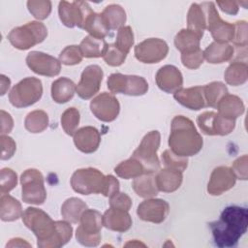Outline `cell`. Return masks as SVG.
<instances>
[{
    "mask_svg": "<svg viewBox=\"0 0 248 248\" xmlns=\"http://www.w3.org/2000/svg\"><path fill=\"white\" fill-rule=\"evenodd\" d=\"M21 198L26 203L40 205L46 199L44 176L36 169H28L21 173Z\"/></svg>",
    "mask_w": 248,
    "mask_h": 248,
    "instance_id": "obj_9",
    "label": "cell"
},
{
    "mask_svg": "<svg viewBox=\"0 0 248 248\" xmlns=\"http://www.w3.org/2000/svg\"><path fill=\"white\" fill-rule=\"evenodd\" d=\"M203 51L201 48L191 52L181 53V62L183 66L191 70L198 69L203 63Z\"/></svg>",
    "mask_w": 248,
    "mask_h": 248,
    "instance_id": "obj_47",
    "label": "cell"
},
{
    "mask_svg": "<svg viewBox=\"0 0 248 248\" xmlns=\"http://www.w3.org/2000/svg\"><path fill=\"white\" fill-rule=\"evenodd\" d=\"M218 113L228 119L235 120L244 112V104L242 100L235 95L227 94L217 104Z\"/></svg>",
    "mask_w": 248,
    "mask_h": 248,
    "instance_id": "obj_26",
    "label": "cell"
},
{
    "mask_svg": "<svg viewBox=\"0 0 248 248\" xmlns=\"http://www.w3.org/2000/svg\"><path fill=\"white\" fill-rule=\"evenodd\" d=\"M23 214L20 202L10 196L3 194L0 198V218L4 222H12L20 218Z\"/></svg>",
    "mask_w": 248,
    "mask_h": 248,
    "instance_id": "obj_28",
    "label": "cell"
},
{
    "mask_svg": "<svg viewBox=\"0 0 248 248\" xmlns=\"http://www.w3.org/2000/svg\"><path fill=\"white\" fill-rule=\"evenodd\" d=\"M79 111L76 108H67L61 115V126L69 136H74L79 124Z\"/></svg>",
    "mask_w": 248,
    "mask_h": 248,
    "instance_id": "obj_40",
    "label": "cell"
},
{
    "mask_svg": "<svg viewBox=\"0 0 248 248\" xmlns=\"http://www.w3.org/2000/svg\"><path fill=\"white\" fill-rule=\"evenodd\" d=\"M83 55L78 46L73 45L66 46L59 54L60 63L66 66H73L79 64L82 61Z\"/></svg>",
    "mask_w": 248,
    "mask_h": 248,
    "instance_id": "obj_44",
    "label": "cell"
},
{
    "mask_svg": "<svg viewBox=\"0 0 248 248\" xmlns=\"http://www.w3.org/2000/svg\"><path fill=\"white\" fill-rule=\"evenodd\" d=\"M202 8L206 18V29L211 33L216 43L228 44L232 42L234 33V24L224 21L213 2H202L200 4Z\"/></svg>",
    "mask_w": 248,
    "mask_h": 248,
    "instance_id": "obj_10",
    "label": "cell"
},
{
    "mask_svg": "<svg viewBox=\"0 0 248 248\" xmlns=\"http://www.w3.org/2000/svg\"><path fill=\"white\" fill-rule=\"evenodd\" d=\"M157 86L166 93L174 94L182 88L183 77L181 72L173 65L161 67L155 76Z\"/></svg>",
    "mask_w": 248,
    "mask_h": 248,
    "instance_id": "obj_20",
    "label": "cell"
},
{
    "mask_svg": "<svg viewBox=\"0 0 248 248\" xmlns=\"http://www.w3.org/2000/svg\"><path fill=\"white\" fill-rule=\"evenodd\" d=\"M108 45V44L105 41V39H99L88 35L83 38L78 46L83 57L98 58L104 56Z\"/></svg>",
    "mask_w": 248,
    "mask_h": 248,
    "instance_id": "obj_29",
    "label": "cell"
},
{
    "mask_svg": "<svg viewBox=\"0 0 248 248\" xmlns=\"http://www.w3.org/2000/svg\"><path fill=\"white\" fill-rule=\"evenodd\" d=\"M234 56V48L229 44L213 42L203 51L204 59L211 64H221L231 61Z\"/></svg>",
    "mask_w": 248,
    "mask_h": 248,
    "instance_id": "obj_25",
    "label": "cell"
},
{
    "mask_svg": "<svg viewBox=\"0 0 248 248\" xmlns=\"http://www.w3.org/2000/svg\"><path fill=\"white\" fill-rule=\"evenodd\" d=\"M202 38L189 29H181L174 37V46L181 53L191 52L201 48L200 43Z\"/></svg>",
    "mask_w": 248,
    "mask_h": 248,
    "instance_id": "obj_31",
    "label": "cell"
},
{
    "mask_svg": "<svg viewBox=\"0 0 248 248\" xmlns=\"http://www.w3.org/2000/svg\"><path fill=\"white\" fill-rule=\"evenodd\" d=\"M248 157L247 155H243L237 158L232 165V170L233 171L236 178L241 180H247L248 178V170H247Z\"/></svg>",
    "mask_w": 248,
    "mask_h": 248,
    "instance_id": "obj_50",
    "label": "cell"
},
{
    "mask_svg": "<svg viewBox=\"0 0 248 248\" xmlns=\"http://www.w3.org/2000/svg\"><path fill=\"white\" fill-rule=\"evenodd\" d=\"M90 109L94 116L103 122H111L116 119L120 111V105L114 95L102 92L90 103Z\"/></svg>",
    "mask_w": 248,
    "mask_h": 248,
    "instance_id": "obj_15",
    "label": "cell"
},
{
    "mask_svg": "<svg viewBox=\"0 0 248 248\" xmlns=\"http://www.w3.org/2000/svg\"><path fill=\"white\" fill-rule=\"evenodd\" d=\"M46 36L47 29L46 25L34 20L13 28L8 35V40L16 48L25 50L44 42Z\"/></svg>",
    "mask_w": 248,
    "mask_h": 248,
    "instance_id": "obj_4",
    "label": "cell"
},
{
    "mask_svg": "<svg viewBox=\"0 0 248 248\" xmlns=\"http://www.w3.org/2000/svg\"><path fill=\"white\" fill-rule=\"evenodd\" d=\"M160 141L159 131H150L142 138L140 145L132 154V157L138 159L143 165L146 174H154L160 170V162L157 156Z\"/></svg>",
    "mask_w": 248,
    "mask_h": 248,
    "instance_id": "obj_8",
    "label": "cell"
},
{
    "mask_svg": "<svg viewBox=\"0 0 248 248\" xmlns=\"http://www.w3.org/2000/svg\"><path fill=\"white\" fill-rule=\"evenodd\" d=\"M182 171L165 168L159 170L155 175V182L159 191L164 193H171L176 191L182 184Z\"/></svg>",
    "mask_w": 248,
    "mask_h": 248,
    "instance_id": "obj_24",
    "label": "cell"
},
{
    "mask_svg": "<svg viewBox=\"0 0 248 248\" xmlns=\"http://www.w3.org/2000/svg\"><path fill=\"white\" fill-rule=\"evenodd\" d=\"M74 137L76 147L86 154L95 152L101 142V135L99 131L92 126H84L77 130Z\"/></svg>",
    "mask_w": 248,
    "mask_h": 248,
    "instance_id": "obj_21",
    "label": "cell"
},
{
    "mask_svg": "<svg viewBox=\"0 0 248 248\" xmlns=\"http://www.w3.org/2000/svg\"><path fill=\"white\" fill-rule=\"evenodd\" d=\"M87 208L86 203L78 198L67 199L61 206V215L69 223H79V219L83 211Z\"/></svg>",
    "mask_w": 248,
    "mask_h": 248,
    "instance_id": "obj_32",
    "label": "cell"
},
{
    "mask_svg": "<svg viewBox=\"0 0 248 248\" xmlns=\"http://www.w3.org/2000/svg\"><path fill=\"white\" fill-rule=\"evenodd\" d=\"M1 160H9L11 159L16 149V145L15 140L5 135H1Z\"/></svg>",
    "mask_w": 248,
    "mask_h": 248,
    "instance_id": "obj_51",
    "label": "cell"
},
{
    "mask_svg": "<svg viewBox=\"0 0 248 248\" xmlns=\"http://www.w3.org/2000/svg\"><path fill=\"white\" fill-rule=\"evenodd\" d=\"M14 127V120L10 113L1 109V134H9Z\"/></svg>",
    "mask_w": 248,
    "mask_h": 248,
    "instance_id": "obj_53",
    "label": "cell"
},
{
    "mask_svg": "<svg viewBox=\"0 0 248 248\" xmlns=\"http://www.w3.org/2000/svg\"><path fill=\"white\" fill-rule=\"evenodd\" d=\"M43 95L42 81L34 77H28L17 82L9 93L10 103L17 108H26L37 103Z\"/></svg>",
    "mask_w": 248,
    "mask_h": 248,
    "instance_id": "obj_7",
    "label": "cell"
},
{
    "mask_svg": "<svg viewBox=\"0 0 248 248\" xmlns=\"http://www.w3.org/2000/svg\"><path fill=\"white\" fill-rule=\"evenodd\" d=\"M208 225L216 246L220 248L233 247L247 231V208L238 205L227 206L219 219Z\"/></svg>",
    "mask_w": 248,
    "mask_h": 248,
    "instance_id": "obj_2",
    "label": "cell"
},
{
    "mask_svg": "<svg viewBox=\"0 0 248 248\" xmlns=\"http://www.w3.org/2000/svg\"><path fill=\"white\" fill-rule=\"evenodd\" d=\"M101 15L109 30L120 29L126 22V12L117 4H110L107 6Z\"/></svg>",
    "mask_w": 248,
    "mask_h": 248,
    "instance_id": "obj_34",
    "label": "cell"
},
{
    "mask_svg": "<svg viewBox=\"0 0 248 248\" xmlns=\"http://www.w3.org/2000/svg\"><path fill=\"white\" fill-rule=\"evenodd\" d=\"M173 98L180 105L192 110H200L206 107L203 95V86L181 88L173 94Z\"/></svg>",
    "mask_w": 248,
    "mask_h": 248,
    "instance_id": "obj_22",
    "label": "cell"
},
{
    "mask_svg": "<svg viewBox=\"0 0 248 248\" xmlns=\"http://www.w3.org/2000/svg\"><path fill=\"white\" fill-rule=\"evenodd\" d=\"M202 138L191 119L183 115L172 118L169 146L174 154L181 157L194 156L202 150Z\"/></svg>",
    "mask_w": 248,
    "mask_h": 248,
    "instance_id": "obj_3",
    "label": "cell"
},
{
    "mask_svg": "<svg viewBox=\"0 0 248 248\" xmlns=\"http://www.w3.org/2000/svg\"><path fill=\"white\" fill-rule=\"evenodd\" d=\"M228 93L227 86L221 81H212L203 85V95L206 107L216 108L219 101Z\"/></svg>",
    "mask_w": 248,
    "mask_h": 248,
    "instance_id": "obj_39",
    "label": "cell"
},
{
    "mask_svg": "<svg viewBox=\"0 0 248 248\" xmlns=\"http://www.w3.org/2000/svg\"><path fill=\"white\" fill-rule=\"evenodd\" d=\"M103 225L114 232H127L132 226V218L128 211L109 207L103 215Z\"/></svg>",
    "mask_w": 248,
    "mask_h": 248,
    "instance_id": "obj_23",
    "label": "cell"
},
{
    "mask_svg": "<svg viewBox=\"0 0 248 248\" xmlns=\"http://www.w3.org/2000/svg\"><path fill=\"white\" fill-rule=\"evenodd\" d=\"M93 12L85 1H61L58 6V15L61 22L70 28L78 26L82 29L86 18Z\"/></svg>",
    "mask_w": 248,
    "mask_h": 248,
    "instance_id": "obj_12",
    "label": "cell"
},
{
    "mask_svg": "<svg viewBox=\"0 0 248 248\" xmlns=\"http://www.w3.org/2000/svg\"><path fill=\"white\" fill-rule=\"evenodd\" d=\"M187 29L197 33L201 37L206 29V18L202 8L200 4L193 3L187 14Z\"/></svg>",
    "mask_w": 248,
    "mask_h": 248,
    "instance_id": "obj_35",
    "label": "cell"
},
{
    "mask_svg": "<svg viewBox=\"0 0 248 248\" xmlns=\"http://www.w3.org/2000/svg\"><path fill=\"white\" fill-rule=\"evenodd\" d=\"M48 126L47 113L42 109H36L29 112L24 120L25 129L33 134L42 133Z\"/></svg>",
    "mask_w": 248,
    "mask_h": 248,
    "instance_id": "obj_38",
    "label": "cell"
},
{
    "mask_svg": "<svg viewBox=\"0 0 248 248\" xmlns=\"http://www.w3.org/2000/svg\"><path fill=\"white\" fill-rule=\"evenodd\" d=\"M162 162L166 168L173 169L179 171H184L188 167L187 157H181L174 154L170 149H167L162 153Z\"/></svg>",
    "mask_w": 248,
    "mask_h": 248,
    "instance_id": "obj_43",
    "label": "cell"
},
{
    "mask_svg": "<svg viewBox=\"0 0 248 248\" xmlns=\"http://www.w3.org/2000/svg\"><path fill=\"white\" fill-rule=\"evenodd\" d=\"M107 175L95 168L77 170L71 177L73 190L81 195L104 194Z\"/></svg>",
    "mask_w": 248,
    "mask_h": 248,
    "instance_id": "obj_6",
    "label": "cell"
},
{
    "mask_svg": "<svg viewBox=\"0 0 248 248\" xmlns=\"http://www.w3.org/2000/svg\"><path fill=\"white\" fill-rule=\"evenodd\" d=\"M127 57V54L119 50L114 44H108L107 50L103 56L105 62L111 67H118L122 65Z\"/></svg>",
    "mask_w": 248,
    "mask_h": 248,
    "instance_id": "obj_46",
    "label": "cell"
},
{
    "mask_svg": "<svg viewBox=\"0 0 248 248\" xmlns=\"http://www.w3.org/2000/svg\"><path fill=\"white\" fill-rule=\"evenodd\" d=\"M82 29L87 31L90 36L95 38L104 39L108 35L109 29L108 28L101 14L93 12L85 20Z\"/></svg>",
    "mask_w": 248,
    "mask_h": 248,
    "instance_id": "obj_37",
    "label": "cell"
},
{
    "mask_svg": "<svg viewBox=\"0 0 248 248\" xmlns=\"http://www.w3.org/2000/svg\"><path fill=\"white\" fill-rule=\"evenodd\" d=\"M217 5L228 15H236L239 9V2L236 1H217Z\"/></svg>",
    "mask_w": 248,
    "mask_h": 248,
    "instance_id": "obj_54",
    "label": "cell"
},
{
    "mask_svg": "<svg viewBox=\"0 0 248 248\" xmlns=\"http://www.w3.org/2000/svg\"><path fill=\"white\" fill-rule=\"evenodd\" d=\"M17 184L16 173L9 168H4L1 170L0 173V192L1 195L8 194L12 191Z\"/></svg>",
    "mask_w": 248,
    "mask_h": 248,
    "instance_id": "obj_45",
    "label": "cell"
},
{
    "mask_svg": "<svg viewBox=\"0 0 248 248\" xmlns=\"http://www.w3.org/2000/svg\"><path fill=\"white\" fill-rule=\"evenodd\" d=\"M103 226V215L98 210L86 208L80 216L79 226L76 231L77 240L83 246H98L102 238Z\"/></svg>",
    "mask_w": 248,
    "mask_h": 248,
    "instance_id": "obj_5",
    "label": "cell"
},
{
    "mask_svg": "<svg viewBox=\"0 0 248 248\" xmlns=\"http://www.w3.org/2000/svg\"><path fill=\"white\" fill-rule=\"evenodd\" d=\"M77 86L68 78H59L51 83V98L55 103L65 104L73 99Z\"/></svg>",
    "mask_w": 248,
    "mask_h": 248,
    "instance_id": "obj_27",
    "label": "cell"
},
{
    "mask_svg": "<svg viewBox=\"0 0 248 248\" xmlns=\"http://www.w3.org/2000/svg\"><path fill=\"white\" fill-rule=\"evenodd\" d=\"M170 204L162 199H147L141 202L137 209V214L142 221L161 224L169 215Z\"/></svg>",
    "mask_w": 248,
    "mask_h": 248,
    "instance_id": "obj_18",
    "label": "cell"
},
{
    "mask_svg": "<svg viewBox=\"0 0 248 248\" xmlns=\"http://www.w3.org/2000/svg\"><path fill=\"white\" fill-rule=\"evenodd\" d=\"M22 222L37 237L40 248H58L72 238L73 228L69 222L53 221L48 214L36 207H27Z\"/></svg>",
    "mask_w": 248,
    "mask_h": 248,
    "instance_id": "obj_1",
    "label": "cell"
},
{
    "mask_svg": "<svg viewBox=\"0 0 248 248\" xmlns=\"http://www.w3.org/2000/svg\"><path fill=\"white\" fill-rule=\"evenodd\" d=\"M136 58L145 64H154L166 58L169 52L168 44L159 38L146 39L135 46Z\"/></svg>",
    "mask_w": 248,
    "mask_h": 248,
    "instance_id": "obj_14",
    "label": "cell"
},
{
    "mask_svg": "<svg viewBox=\"0 0 248 248\" xmlns=\"http://www.w3.org/2000/svg\"><path fill=\"white\" fill-rule=\"evenodd\" d=\"M248 78V66L246 62L232 61L224 73L226 82L232 86L242 85Z\"/></svg>",
    "mask_w": 248,
    "mask_h": 248,
    "instance_id": "obj_33",
    "label": "cell"
},
{
    "mask_svg": "<svg viewBox=\"0 0 248 248\" xmlns=\"http://www.w3.org/2000/svg\"><path fill=\"white\" fill-rule=\"evenodd\" d=\"M201 131L207 136H227L235 127V120L228 119L215 111H204L197 118Z\"/></svg>",
    "mask_w": 248,
    "mask_h": 248,
    "instance_id": "obj_13",
    "label": "cell"
},
{
    "mask_svg": "<svg viewBox=\"0 0 248 248\" xmlns=\"http://www.w3.org/2000/svg\"><path fill=\"white\" fill-rule=\"evenodd\" d=\"M236 181V177L231 168L220 166L215 168L207 183V192L211 196H220L224 192L232 189Z\"/></svg>",
    "mask_w": 248,
    "mask_h": 248,
    "instance_id": "obj_19",
    "label": "cell"
},
{
    "mask_svg": "<svg viewBox=\"0 0 248 248\" xmlns=\"http://www.w3.org/2000/svg\"><path fill=\"white\" fill-rule=\"evenodd\" d=\"M27 8L30 14L37 19H46L51 13V2L48 0H29Z\"/></svg>",
    "mask_w": 248,
    "mask_h": 248,
    "instance_id": "obj_42",
    "label": "cell"
},
{
    "mask_svg": "<svg viewBox=\"0 0 248 248\" xmlns=\"http://www.w3.org/2000/svg\"><path fill=\"white\" fill-rule=\"evenodd\" d=\"M109 206L129 211L132 206V200L127 194L117 192L109 197Z\"/></svg>",
    "mask_w": 248,
    "mask_h": 248,
    "instance_id": "obj_49",
    "label": "cell"
},
{
    "mask_svg": "<svg viewBox=\"0 0 248 248\" xmlns=\"http://www.w3.org/2000/svg\"><path fill=\"white\" fill-rule=\"evenodd\" d=\"M114 171L119 177L123 179L136 178L142 174H146L143 165L134 157L119 163L114 168Z\"/></svg>",
    "mask_w": 248,
    "mask_h": 248,
    "instance_id": "obj_36",
    "label": "cell"
},
{
    "mask_svg": "<svg viewBox=\"0 0 248 248\" xmlns=\"http://www.w3.org/2000/svg\"><path fill=\"white\" fill-rule=\"evenodd\" d=\"M26 64L35 74L48 78L57 76L61 71L59 59L42 51L29 52L26 56Z\"/></svg>",
    "mask_w": 248,
    "mask_h": 248,
    "instance_id": "obj_16",
    "label": "cell"
},
{
    "mask_svg": "<svg viewBox=\"0 0 248 248\" xmlns=\"http://www.w3.org/2000/svg\"><path fill=\"white\" fill-rule=\"evenodd\" d=\"M104 72L98 65H89L81 73L76 92L83 99L88 100L96 95L101 87Z\"/></svg>",
    "mask_w": 248,
    "mask_h": 248,
    "instance_id": "obj_17",
    "label": "cell"
},
{
    "mask_svg": "<svg viewBox=\"0 0 248 248\" xmlns=\"http://www.w3.org/2000/svg\"><path fill=\"white\" fill-rule=\"evenodd\" d=\"M1 95H5V93L7 92V90L10 87L11 84V80L9 78H7L4 75H1Z\"/></svg>",
    "mask_w": 248,
    "mask_h": 248,
    "instance_id": "obj_56",
    "label": "cell"
},
{
    "mask_svg": "<svg viewBox=\"0 0 248 248\" xmlns=\"http://www.w3.org/2000/svg\"><path fill=\"white\" fill-rule=\"evenodd\" d=\"M108 88L112 93H120L129 96H142L148 90L146 79L140 76L111 74L108 78Z\"/></svg>",
    "mask_w": 248,
    "mask_h": 248,
    "instance_id": "obj_11",
    "label": "cell"
},
{
    "mask_svg": "<svg viewBox=\"0 0 248 248\" xmlns=\"http://www.w3.org/2000/svg\"><path fill=\"white\" fill-rule=\"evenodd\" d=\"M134 33L131 26H123L118 29L114 46L123 53L128 54L134 45Z\"/></svg>",
    "mask_w": 248,
    "mask_h": 248,
    "instance_id": "obj_41",
    "label": "cell"
},
{
    "mask_svg": "<svg viewBox=\"0 0 248 248\" xmlns=\"http://www.w3.org/2000/svg\"><path fill=\"white\" fill-rule=\"evenodd\" d=\"M119 192V181L116 177H114L111 174L107 175V181H106V187L104 191L105 197H111L115 193Z\"/></svg>",
    "mask_w": 248,
    "mask_h": 248,
    "instance_id": "obj_52",
    "label": "cell"
},
{
    "mask_svg": "<svg viewBox=\"0 0 248 248\" xmlns=\"http://www.w3.org/2000/svg\"><path fill=\"white\" fill-rule=\"evenodd\" d=\"M132 187L139 197L144 199L156 197L159 192L155 182V176L150 173L142 174L139 177L134 178Z\"/></svg>",
    "mask_w": 248,
    "mask_h": 248,
    "instance_id": "obj_30",
    "label": "cell"
},
{
    "mask_svg": "<svg viewBox=\"0 0 248 248\" xmlns=\"http://www.w3.org/2000/svg\"><path fill=\"white\" fill-rule=\"evenodd\" d=\"M15 246H27V247H30V244L27 243L26 241H24V239L13 238L6 245V247H15Z\"/></svg>",
    "mask_w": 248,
    "mask_h": 248,
    "instance_id": "obj_55",
    "label": "cell"
},
{
    "mask_svg": "<svg viewBox=\"0 0 248 248\" xmlns=\"http://www.w3.org/2000/svg\"><path fill=\"white\" fill-rule=\"evenodd\" d=\"M234 24V33L232 37V44L236 47H247V22L245 20H238Z\"/></svg>",
    "mask_w": 248,
    "mask_h": 248,
    "instance_id": "obj_48",
    "label": "cell"
}]
</instances>
